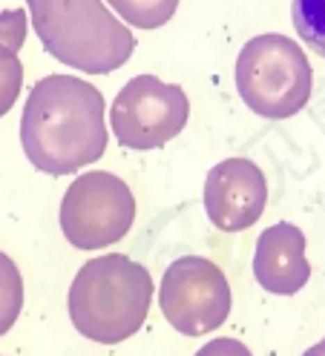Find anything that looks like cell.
<instances>
[{
  "label": "cell",
  "instance_id": "cell-7",
  "mask_svg": "<svg viewBox=\"0 0 325 356\" xmlns=\"http://www.w3.org/2000/svg\"><path fill=\"white\" fill-rule=\"evenodd\" d=\"M159 305L164 319L184 337H205L230 316V284L219 264L205 256H182L161 276Z\"/></svg>",
  "mask_w": 325,
  "mask_h": 356
},
{
  "label": "cell",
  "instance_id": "cell-10",
  "mask_svg": "<svg viewBox=\"0 0 325 356\" xmlns=\"http://www.w3.org/2000/svg\"><path fill=\"white\" fill-rule=\"evenodd\" d=\"M133 29H159L176 15L179 0H106Z\"/></svg>",
  "mask_w": 325,
  "mask_h": 356
},
{
  "label": "cell",
  "instance_id": "cell-5",
  "mask_svg": "<svg viewBox=\"0 0 325 356\" xmlns=\"http://www.w3.org/2000/svg\"><path fill=\"white\" fill-rule=\"evenodd\" d=\"M61 233L78 250L121 241L136 221V195L113 172H84L61 198Z\"/></svg>",
  "mask_w": 325,
  "mask_h": 356
},
{
  "label": "cell",
  "instance_id": "cell-13",
  "mask_svg": "<svg viewBox=\"0 0 325 356\" xmlns=\"http://www.w3.org/2000/svg\"><path fill=\"white\" fill-rule=\"evenodd\" d=\"M196 356H253L239 339H210L196 350Z\"/></svg>",
  "mask_w": 325,
  "mask_h": 356
},
{
  "label": "cell",
  "instance_id": "cell-1",
  "mask_svg": "<svg viewBox=\"0 0 325 356\" xmlns=\"http://www.w3.org/2000/svg\"><path fill=\"white\" fill-rule=\"evenodd\" d=\"M20 141L32 167L47 175L95 164L106 149L101 89L75 75L40 78L24 106Z\"/></svg>",
  "mask_w": 325,
  "mask_h": 356
},
{
  "label": "cell",
  "instance_id": "cell-9",
  "mask_svg": "<svg viewBox=\"0 0 325 356\" xmlns=\"http://www.w3.org/2000/svg\"><path fill=\"white\" fill-rule=\"evenodd\" d=\"M253 276L259 287L276 296H294L311 279L306 259V233L291 221H279L256 238Z\"/></svg>",
  "mask_w": 325,
  "mask_h": 356
},
{
  "label": "cell",
  "instance_id": "cell-6",
  "mask_svg": "<svg viewBox=\"0 0 325 356\" xmlns=\"http://www.w3.org/2000/svg\"><path fill=\"white\" fill-rule=\"evenodd\" d=\"M190 121V98L179 83L156 75L129 78L113 101L110 127L127 149H159L170 144Z\"/></svg>",
  "mask_w": 325,
  "mask_h": 356
},
{
  "label": "cell",
  "instance_id": "cell-3",
  "mask_svg": "<svg viewBox=\"0 0 325 356\" xmlns=\"http://www.w3.org/2000/svg\"><path fill=\"white\" fill-rule=\"evenodd\" d=\"M26 6L43 49L78 72L110 75L133 58V32L104 0H26Z\"/></svg>",
  "mask_w": 325,
  "mask_h": 356
},
{
  "label": "cell",
  "instance_id": "cell-2",
  "mask_svg": "<svg viewBox=\"0 0 325 356\" xmlns=\"http://www.w3.org/2000/svg\"><path fill=\"white\" fill-rule=\"evenodd\" d=\"M153 302L150 270L124 253L86 259L67 296L70 322L98 345H118L136 337Z\"/></svg>",
  "mask_w": 325,
  "mask_h": 356
},
{
  "label": "cell",
  "instance_id": "cell-11",
  "mask_svg": "<svg viewBox=\"0 0 325 356\" xmlns=\"http://www.w3.org/2000/svg\"><path fill=\"white\" fill-rule=\"evenodd\" d=\"M291 17L302 43L325 58V0H294Z\"/></svg>",
  "mask_w": 325,
  "mask_h": 356
},
{
  "label": "cell",
  "instance_id": "cell-12",
  "mask_svg": "<svg viewBox=\"0 0 325 356\" xmlns=\"http://www.w3.org/2000/svg\"><path fill=\"white\" fill-rule=\"evenodd\" d=\"M24 307V279L15 261L0 253V333H6Z\"/></svg>",
  "mask_w": 325,
  "mask_h": 356
},
{
  "label": "cell",
  "instance_id": "cell-8",
  "mask_svg": "<svg viewBox=\"0 0 325 356\" xmlns=\"http://www.w3.org/2000/svg\"><path fill=\"white\" fill-rule=\"evenodd\" d=\"M268 204L265 172L251 159H225L210 167L205 178V210L222 233H242L253 227Z\"/></svg>",
  "mask_w": 325,
  "mask_h": 356
},
{
  "label": "cell",
  "instance_id": "cell-14",
  "mask_svg": "<svg viewBox=\"0 0 325 356\" xmlns=\"http://www.w3.org/2000/svg\"><path fill=\"white\" fill-rule=\"evenodd\" d=\"M302 356H325V339H319L317 345H311L306 353H302Z\"/></svg>",
  "mask_w": 325,
  "mask_h": 356
},
{
  "label": "cell",
  "instance_id": "cell-4",
  "mask_svg": "<svg viewBox=\"0 0 325 356\" xmlns=\"http://www.w3.org/2000/svg\"><path fill=\"white\" fill-rule=\"evenodd\" d=\"M236 89L251 113L268 121H285L308 104L314 70L296 40L265 32L251 38L236 58Z\"/></svg>",
  "mask_w": 325,
  "mask_h": 356
}]
</instances>
